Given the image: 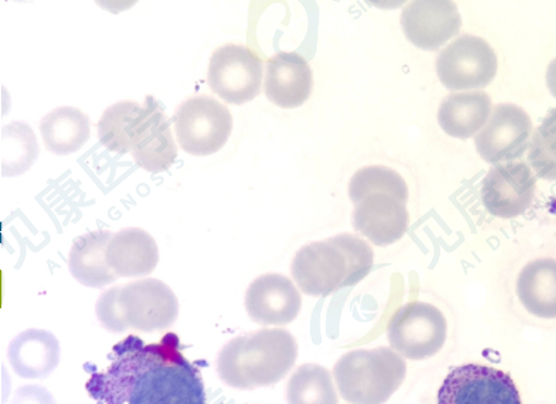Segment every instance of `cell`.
Listing matches in <instances>:
<instances>
[{
    "mask_svg": "<svg viewBox=\"0 0 556 404\" xmlns=\"http://www.w3.org/2000/svg\"><path fill=\"white\" fill-rule=\"evenodd\" d=\"M518 295L530 312L556 316V260L542 258L526 265L518 278Z\"/></svg>",
    "mask_w": 556,
    "mask_h": 404,
    "instance_id": "23",
    "label": "cell"
},
{
    "mask_svg": "<svg viewBox=\"0 0 556 404\" xmlns=\"http://www.w3.org/2000/svg\"><path fill=\"white\" fill-rule=\"evenodd\" d=\"M179 316V301L167 283L156 278L105 290L97 302V317L105 330L121 334L129 329L160 334Z\"/></svg>",
    "mask_w": 556,
    "mask_h": 404,
    "instance_id": "4",
    "label": "cell"
},
{
    "mask_svg": "<svg viewBox=\"0 0 556 404\" xmlns=\"http://www.w3.org/2000/svg\"><path fill=\"white\" fill-rule=\"evenodd\" d=\"M531 118L516 104H498L476 136V147L484 162L504 164L516 162L529 148Z\"/></svg>",
    "mask_w": 556,
    "mask_h": 404,
    "instance_id": "11",
    "label": "cell"
},
{
    "mask_svg": "<svg viewBox=\"0 0 556 404\" xmlns=\"http://www.w3.org/2000/svg\"><path fill=\"white\" fill-rule=\"evenodd\" d=\"M536 178L523 162L495 165L482 182V202L490 215L514 218L523 215L534 200Z\"/></svg>",
    "mask_w": 556,
    "mask_h": 404,
    "instance_id": "12",
    "label": "cell"
},
{
    "mask_svg": "<svg viewBox=\"0 0 556 404\" xmlns=\"http://www.w3.org/2000/svg\"><path fill=\"white\" fill-rule=\"evenodd\" d=\"M388 338L395 353L409 359L428 358L445 343L446 319L430 303H407L390 323Z\"/></svg>",
    "mask_w": 556,
    "mask_h": 404,
    "instance_id": "9",
    "label": "cell"
},
{
    "mask_svg": "<svg viewBox=\"0 0 556 404\" xmlns=\"http://www.w3.org/2000/svg\"><path fill=\"white\" fill-rule=\"evenodd\" d=\"M529 162L538 177L556 180V109L548 112L532 136Z\"/></svg>",
    "mask_w": 556,
    "mask_h": 404,
    "instance_id": "28",
    "label": "cell"
},
{
    "mask_svg": "<svg viewBox=\"0 0 556 404\" xmlns=\"http://www.w3.org/2000/svg\"><path fill=\"white\" fill-rule=\"evenodd\" d=\"M288 404H339L333 378L327 368L306 364L295 368L287 384Z\"/></svg>",
    "mask_w": 556,
    "mask_h": 404,
    "instance_id": "25",
    "label": "cell"
},
{
    "mask_svg": "<svg viewBox=\"0 0 556 404\" xmlns=\"http://www.w3.org/2000/svg\"><path fill=\"white\" fill-rule=\"evenodd\" d=\"M110 230L97 229L78 237L68 255L71 275L87 288H104L117 278L106 263V247L112 239Z\"/></svg>",
    "mask_w": 556,
    "mask_h": 404,
    "instance_id": "20",
    "label": "cell"
},
{
    "mask_svg": "<svg viewBox=\"0 0 556 404\" xmlns=\"http://www.w3.org/2000/svg\"><path fill=\"white\" fill-rule=\"evenodd\" d=\"M435 68L447 89L467 91L488 87L494 80L498 58L486 40L464 35L440 52Z\"/></svg>",
    "mask_w": 556,
    "mask_h": 404,
    "instance_id": "7",
    "label": "cell"
},
{
    "mask_svg": "<svg viewBox=\"0 0 556 404\" xmlns=\"http://www.w3.org/2000/svg\"><path fill=\"white\" fill-rule=\"evenodd\" d=\"M401 25L410 43L435 51L457 37L463 16L452 0H416L402 11Z\"/></svg>",
    "mask_w": 556,
    "mask_h": 404,
    "instance_id": "13",
    "label": "cell"
},
{
    "mask_svg": "<svg viewBox=\"0 0 556 404\" xmlns=\"http://www.w3.org/2000/svg\"><path fill=\"white\" fill-rule=\"evenodd\" d=\"M46 150L67 156L85 147L91 138L90 117L75 106H59L41 118L39 124Z\"/></svg>",
    "mask_w": 556,
    "mask_h": 404,
    "instance_id": "22",
    "label": "cell"
},
{
    "mask_svg": "<svg viewBox=\"0 0 556 404\" xmlns=\"http://www.w3.org/2000/svg\"><path fill=\"white\" fill-rule=\"evenodd\" d=\"M375 253L368 242L344 233L307 243L295 253L292 277L303 293L328 296L369 275Z\"/></svg>",
    "mask_w": 556,
    "mask_h": 404,
    "instance_id": "3",
    "label": "cell"
},
{
    "mask_svg": "<svg viewBox=\"0 0 556 404\" xmlns=\"http://www.w3.org/2000/svg\"><path fill=\"white\" fill-rule=\"evenodd\" d=\"M264 76L265 97L280 109H299L311 97L312 70L299 53H276L266 63Z\"/></svg>",
    "mask_w": 556,
    "mask_h": 404,
    "instance_id": "17",
    "label": "cell"
},
{
    "mask_svg": "<svg viewBox=\"0 0 556 404\" xmlns=\"http://www.w3.org/2000/svg\"><path fill=\"white\" fill-rule=\"evenodd\" d=\"M491 115V100L486 92L453 93L442 101L438 123L455 139H470L479 132Z\"/></svg>",
    "mask_w": 556,
    "mask_h": 404,
    "instance_id": "21",
    "label": "cell"
},
{
    "mask_svg": "<svg viewBox=\"0 0 556 404\" xmlns=\"http://www.w3.org/2000/svg\"><path fill=\"white\" fill-rule=\"evenodd\" d=\"M300 291L286 276L268 273L254 279L247 290L245 308L254 324L286 326L299 317Z\"/></svg>",
    "mask_w": 556,
    "mask_h": 404,
    "instance_id": "15",
    "label": "cell"
},
{
    "mask_svg": "<svg viewBox=\"0 0 556 404\" xmlns=\"http://www.w3.org/2000/svg\"><path fill=\"white\" fill-rule=\"evenodd\" d=\"M406 204L389 194H369L353 212V227L377 247L397 242L409 229Z\"/></svg>",
    "mask_w": 556,
    "mask_h": 404,
    "instance_id": "16",
    "label": "cell"
},
{
    "mask_svg": "<svg viewBox=\"0 0 556 404\" xmlns=\"http://www.w3.org/2000/svg\"><path fill=\"white\" fill-rule=\"evenodd\" d=\"M10 404H56L51 392L41 386L29 384L15 391Z\"/></svg>",
    "mask_w": 556,
    "mask_h": 404,
    "instance_id": "29",
    "label": "cell"
},
{
    "mask_svg": "<svg viewBox=\"0 0 556 404\" xmlns=\"http://www.w3.org/2000/svg\"><path fill=\"white\" fill-rule=\"evenodd\" d=\"M176 139L192 156H210L227 144L233 117L227 105L208 94H193L182 101L174 115Z\"/></svg>",
    "mask_w": 556,
    "mask_h": 404,
    "instance_id": "6",
    "label": "cell"
},
{
    "mask_svg": "<svg viewBox=\"0 0 556 404\" xmlns=\"http://www.w3.org/2000/svg\"><path fill=\"white\" fill-rule=\"evenodd\" d=\"M376 193L393 195L404 204L409 199L404 177L397 172L382 165L365 166L352 177L349 195L354 204H358L366 195Z\"/></svg>",
    "mask_w": 556,
    "mask_h": 404,
    "instance_id": "27",
    "label": "cell"
},
{
    "mask_svg": "<svg viewBox=\"0 0 556 404\" xmlns=\"http://www.w3.org/2000/svg\"><path fill=\"white\" fill-rule=\"evenodd\" d=\"M144 115V105L134 100L117 101L103 112L98 138L110 152L131 153L132 140Z\"/></svg>",
    "mask_w": 556,
    "mask_h": 404,
    "instance_id": "24",
    "label": "cell"
},
{
    "mask_svg": "<svg viewBox=\"0 0 556 404\" xmlns=\"http://www.w3.org/2000/svg\"><path fill=\"white\" fill-rule=\"evenodd\" d=\"M438 404H522L507 373L482 365L453 368L438 391Z\"/></svg>",
    "mask_w": 556,
    "mask_h": 404,
    "instance_id": "10",
    "label": "cell"
},
{
    "mask_svg": "<svg viewBox=\"0 0 556 404\" xmlns=\"http://www.w3.org/2000/svg\"><path fill=\"white\" fill-rule=\"evenodd\" d=\"M333 376L346 402L384 404L404 382L406 365L392 349H358L341 356Z\"/></svg>",
    "mask_w": 556,
    "mask_h": 404,
    "instance_id": "5",
    "label": "cell"
},
{
    "mask_svg": "<svg viewBox=\"0 0 556 404\" xmlns=\"http://www.w3.org/2000/svg\"><path fill=\"white\" fill-rule=\"evenodd\" d=\"M547 87L556 99V58L549 63L546 74Z\"/></svg>",
    "mask_w": 556,
    "mask_h": 404,
    "instance_id": "30",
    "label": "cell"
},
{
    "mask_svg": "<svg viewBox=\"0 0 556 404\" xmlns=\"http://www.w3.org/2000/svg\"><path fill=\"white\" fill-rule=\"evenodd\" d=\"M298 355V341L288 330L252 331L224 344L217 356V373L229 388H269L288 376Z\"/></svg>",
    "mask_w": 556,
    "mask_h": 404,
    "instance_id": "2",
    "label": "cell"
},
{
    "mask_svg": "<svg viewBox=\"0 0 556 404\" xmlns=\"http://www.w3.org/2000/svg\"><path fill=\"white\" fill-rule=\"evenodd\" d=\"M40 148L37 136L26 123H11L2 128V174L20 176L31 168Z\"/></svg>",
    "mask_w": 556,
    "mask_h": 404,
    "instance_id": "26",
    "label": "cell"
},
{
    "mask_svg": "<svg viewBox=\"0 0 556 404\" xmlns=\"http://www.w3.org/2000/svg\"><path fill=\"white\" fill-rule=\"evenodd\" d=\"M179 337L168 332L146 344L128 336L116 343L104 370L86 364V390L98 404H208L199 367L180 352Z\"/></svg>",
    "mask_w": 556,
    "mask_h": 404,
    "instance_id": "1",
    "label": "cell"
},
{
    "mask_svg": "<svg viewBox=\"0 0 556 404\" xmlns=\"http://www.w3.org/2000/svg\"><path fill=\"white\" fill-rule=\"evenodd\" d=\"M264 65L242 45H224L213 51L208 86L228 104L241 105L262 93Z\"/></svg>",
    "mask_w": 556,
    "mask_h": 404,
    "instance_id": "8",
    "label": "cell"
},
{
    "mask_svg": "<svg viewBox=\"0 0 556 404\" xmlns=\"http://www.w3.org/2000/svg\"><path fill=\"white\" fill-rule=\"evenodd\" d=\"M143 105L144 115L136 130L131 154L140 168L160 174L168 171L177 159L173 127L159 100L148 94Z\"/></svg>",
    "mask_w": 556,
    "mask_h": 404,
    "instance_id": "14",
    "label": "cell"
},
{
    "mask_svg": "<svg viewBox=\"0 0 556 404\" xmlns=\"http://www.w3.org/2000/svg\"><path fill=\"white\" fill-rule=\"evenodd\" d=\"M8 356L17 377L41 379L61 362V344L50 331L29 329L11 341Z\"/></svg>",
    "mask_w": 556,
    "mask_h": 404,
    "instance_id": "19",
    "label": "cell"
},
{
    "mask_svg": "<svg viewBox=\"0 0 556 404\" xmlns=\"http://www.w3.org/2000/svg\"><path fill=\"white\" fill-rule=\"evenodd\" d=\"M106 263L117 277H147L159 263L157 242L144 229L124 228L106 247Z\"/></svg>",
    "mask_w": 556,
    "mask_h": 404,
    "instance_id": "18",
    "label": "cell"
}]
</instances>
